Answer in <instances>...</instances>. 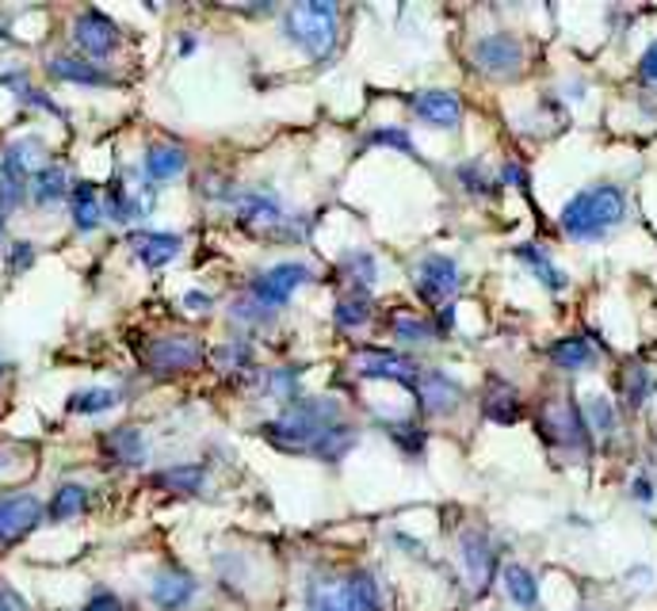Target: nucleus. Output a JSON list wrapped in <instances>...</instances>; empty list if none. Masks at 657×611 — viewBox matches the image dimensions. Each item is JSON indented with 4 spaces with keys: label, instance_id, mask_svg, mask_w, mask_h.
<instances>
[{
    "label": "nucleus",
    "instance_id": "1",
    "mask_svg": "<svg viewBox=\"0 0 657 611\" xmlns=\"http://www.w3.org/2000/svg\"><path fill=\"white\" fill-rule=\"evenodd\" d=\"M337 421H344V409H340L337 398H326V393H303L298 401L283 406L272 421L260 424L257 436L265 439L268 447H275V451L310 459L321 432Z\"/></svg>",
    "mask_w": 657,
    "mask_h": 611
},
{
    "label": "nucleus",
    "instance_id": "2",
    "mask_svg": "<svg viewBox=\"0 0 657 611\" xmlns=\"http://www.w3.org/2000/svg\"><path fill=\"white\" fill-rule=\"evenodd\" d=\"M623 219H627V188L623 184H593V188H582L577 196L566 199L559 226L570 242L589 245L615 234Z\"/></svg>",
    "mask_w": 657,
    "mask_h": 611
},
{
    "label": "nucleus",
    "instance_id": "3",
    "mask_svg": "<svg viewBox=\"0 0 657 611\" xmlns=\"http://www.w3.org/2000/svg\"><path fill=\"white\" fill-rule=\"evenodd\" d=\"M280 31L288 43H295L314 61H329L340 46V8L329 4V0L291 4L280 20Z\"/></svg>",
    "mask_w": 657,
    "mask_h": 611
},
{
    "label": "nucleus",
    "instance_id": "4",
    "mask_svg": "<svg viewBox=\"0 0 657 611\" xmlns=\"http://www.w3.org/2000/svg\"><path fill=\"white\" fill-rule=\"evenodd\" d=\"M539 436L547 439V447L562 455H589L593 451V432L585 424V413L570 393H551L539 406Z\"/></svg>",
    "mask_w": 657,
    "mask_h": 611
},
{
    "label": "nucleus",
    "instance_id": "5",
    "mask_svg": "<svg viewBox=\"0 0 657 611\" xmlns=\"http://www.w3.org/2000/svg\"><path fill=\"white\" fill-rule=\"evenodd\" d=\"M409 283H413L417 298L429 309H444L455 303V295L462 291V268L447 252H424L413 268H409Z\"/></svg>",
    "mask_w": 657,
    "mask_h": 611
},
{
    "label": "nucleus",
    "instance_id": "6",
    "mask_svg": "<svg viewBox=\"0 0 657 611\" xmlns=\"http://www.w3.org/2000/svg\"><path fill=\"white\" fill-rule=\"evenodd\" d=\"M524 61H528V50H524V38L513 35V31H490V35L470 43V66H474V73L490 77V81L520 77Z\"/></svg>",
    "mask_w": 657,
    "mask_h": 611
},
{
    "label": "nucleus",
    "instance_id": "7",
    "mask_svg": "<svg viewBox=\"0 0 657 611\" xmlns=\"http://www.w3.org/2000/svg\"><path fill=\"white\" fill-rule=\"evenodd\" d=\"M306 283H314L310 265H303V260H280V265H272V268H265V272L253 275L249 287H245V295L275 314V309L288 306L291 298L306 287Z\"/></svg>",
    "mask_w": 657,
    "mask_h": 611
},
{
    "label": "nucleus",
    "instance_id": "8",
    "mask_svg": "<svg viewBox=\"0 0 657 611\" xmlns=\"http://www.w3.org/2000/svg\"><path fill=\"white\" fill-rule=\"evenodd\" d=\"M203 355H207V348L199 344L191 332H161V337H153L150 344H145L142 363L150 375L176 378V375L196 371L199 363H203Z\"/></svg>",
    "mask_w": 657,
    "mask_h": 611
},
{
    "label": "nucleus",
    "instance_id": "9",
    "mask_svg": "<svg viewBox=\"0 0 657 611\" xmlns=\"http://www.w3.org/2000/svg\"><path fill=\"white\" fill-rule=\"evenodd\" d=\"M424 363L413 360L409 352H390V348H360L352 355V371L360 378H375V383H394V386H413Z\"/></svg>",
    "mask_w": 657,
    "mask_h": 611
},
{
    "label": "nucleus",
    "instance_id": "10",
    "mask_svg": "<svg viewBox=\"0 0 657 611\" xmlns=\"http://www.w3.org/2000/svg\"><path fill=\"white\" fill-rule=\"evenodd\" d=\"M409 393H413L417 413H421V416H447V413H455V409L462 406V398H467V390H462V386L455 383L447 371L429 367V363H424L421 375L413 378Z\"/></svg>",
    "mask_w": 657,
    "mask_h": 611
},
{
    "label": "nucleus",
    "instance_id": "11",
    "mask_svg": "<svg viewBox=\"0 0 657 611\" xmlns=\"http://www.w3.org/2000/svg\"><path fill=\"white\" fill-rule=\"evenodd\" d=\"M73 46L81 50V58L104 66L119 50V23L107 12H99V8H84L73 20Z\"/></svg>",
    "mask_w": 657,
    "mask_h": 611
},
{
    "label": "nucleus",
    "instance_id": "12",
    "mask_svg": "<svg viewBox=\"0 0 657 611\" xmlns=\"http://www.w3.org/2000/svg\"><path fill=\"white\" fill-rule=\"evenodd\" d=\"M46 520V505L35 493H0V551L20 547Z\"/></svg>",
    "mask_w": 657,
    "mask_h": 611
},
{
    "label": "nucleus",
    "instance_id": "13",
    "mask_svg": "<svg viewBox=\"0 0 657 611\" xmlns=\"http://www.w3.org/2000/svg\"><path fill=\"white\" fill-rule=\"evenodd\" d=\"M226 203H230V211H234V219L242 222V226H257V230H268V234L288 219L280 191L257 188V184H253V188H234V196H230Z\"/></svg>",
    "mask_w": 657,
    "mask_h": 611
},
{
    "label": "nucleus",
    "instance_id": "14",
    "mask_svg": "<svg viewBox=\"0 0 657 611\" xmlns=\"http://www.w3.org/2000/svg\"><path fill=\"white\" fill-rule=\"evenodd\" d=\"M409 111L417 115V122L429 130H459L462 127V96L451 89H421L409 99Z\"/></svg>",
    "mask_w": 657,
    "mask_h": 611
},
{
    "label": "nucleus",
    "instance_id": "15",
    "mask_svg": "<svg viewBox=\"0 0 657 611\" xmlns=\"http://www.w3.org/2000/svg\"><path fill=\"white\" fill-rule=\"evenodd\" d=\"M459 562L478 592L490 589V581L497 577V547L482 528H467L459 536Z\"/></svg>",
    "mask_w": 657,
    "mask_h": 611
},
{
    "label": "nucleus",
    "instance_id": "16",
    "mask_svg": "<svg viewBox=\"0 0 657 611\" xmlns=\"http://www.w3.org/2000/svg\"><path fill=\"white\" fill-rule=\"evenodd\" d=\"M196 597H199V581L180 566L157 569V577H153L150 585V600L157 611H188L196 604Z\"/></svg>",
    "mask_w": 657,
    "mask_h": 611
},
{
    "label": "nucleus",
    "instance_id": "17",
    "mask_svg": "<svg viewBox=\"0 0 657 611\" xmlns=\"http://www.w3.org/2000/svg\"><path fill=\"white\" fill-rule=\"evenodd\" d=\"M130 252L142 268L157 272V268H168L176 257L184 252V237L180 234H165V230H134L127 237Z\"/></svg>",
    "mask_w": 657,
    "mask_h": 611
},
{
    "label": "nucleus",
    "instance_id": "18",
    "mask_svg": "<svg viewBox=\"0 0 657 611\" xmlns=\"http://www.w3.org/2000/svg\"><path fill=\"white\" fill-rule=\"evenodd\" d=\"M46 73L61 84H81V89H112L115 77L104 66L81 58V54H50L46 58Z\"/></svg>",
    "mask_w": 657,
    "mask_h": 611
},
{
    "label": "nucleus",
    "instance_id": "19",
    "mask_svg": "<svg viewBox=\"0 0 657 611\" xmlns=\"http://www.w3.org/2000/svg\"><path fill=\"white\" fill-rule=\"evenodd\" d=\"M99 455L115 467H142L150 459V444H145V432L134 424H119V428H107L99 436Z\"/></svg>",
    "mask_w": 657,
    "mask_h": 611
},
{
    "label": "nucleus",
    "instance_id": "20",
    "mask_svg": "<svg viewBox=\"0 0 657 611\" xmlns=\"http://www.w3.org/2000/svg\"><path fill=\"white\" fill-rule=\"evenodd\" d=\"M188 173V150L176 142H150L142 153V180L153 188H165L168 180Z\"/></svg>",
    "mask_w": 657,
    "mask_h": 611
},
{
    "label": "nucleus",
    "instance_id": "21",
    "mask_svg": "<svg viewBox=\"0 0 657 611\" xmlns=\"http://www.w3.org/2000/svg\"><path fill=\"white\" fill-rule=\"evenodd\" d=\"M547 360L554 363L566 375H577V371H593L600 360V344L589 337V332H570V337H559L554 344H547Z\"/></svg>",
    "mask_w": 657,
    "mask_h": 611
},
{
    "label": "nucleus",
    "instance_id": "22",
    "mask_svg": "<svg viewBox=\"0 0 657 611\" xmlns=\"http://www.w3.org/2000/svg\"><path fill=\"white\" fill-rule=\"evenodd\" d=\"M306 611H352L348 597V577L344 574H314L303 589Z\"/></svg>",
    "mask_w": 657,
    "mask_h": 611
},
{
    "label": "nucleus",
    "instance_id": "23",
    "mask_svg": "<svg viewBox=\"0 0 657 611\" xmlns=\"http://www.w3.org/2000/svg\"><path fill=\"white\" fill-rule=\"evenodd\" d=\"M69 219H73L77 234H96L104 214V191L92 180H77L73 191H69Z\"/></svg>",
    "mask_w": 657,
    "mask_h": 611
},
{
    "label": "nucleus",
    "instance_id": "24",
    "mask_svg": "<svg viewBox=\"0 0 657 611\" xmlns=\"http://www.w3.org/2000/svg\"><path fill=\"white\" fill-rule=\"evenodd\" d=\"M482 416L493 424H516L524 416V398L513 383L505 378H490L482 390Z\"/></svg>",
    "mask_w": 657,
    "mask_h": 611
},
{
    "label": "nucleus",
    "instance_id": "25",
    "mask_svg": "<svg viewBox=\"0 0 657 611\" xmlns=\"http://www.w3.org/2000/svg\"><path fill=\"white\" fill-rule=\"evenodd\" d=\"M360 444V424H352L344 416V421H337V424H329L326 432H321V439L314 444V451H310V459H318V462H344L348 455H352V447Z\"/></svg>",
    "mask_w": 657,
    "mask_h": 611
},
{
    "label": "nucleus",
    "instance_id": "26",
    "mask_svg": "<svg viewBox=\"0 0 657 611\" xmlns=\"http://www.w3.org/2000/svg\"><path fill=\"white\" fill-rule=\"evenodd\" d=\"M513 257L520 260V265H528V272L536 275L539 283H543L547 291H554V295H562V291L570 287V275L562 272L559 265H554L551 257H547V249H539L536 242H524L513 249Z\"/></svg>",
    "mask_w": 657,
    "mask_h": 611
},
{
    "label": "nucleus",
    "instance_id": "27",
    "mask_svg": "<svg viewBox=\"0 0 657 611\" xmlns=\"http://www.w3.org/2000/svg\"><path fill=\"white\" fill-rule=\"evenodd\" d=\"M92 505V493L89 485L81 482H61L54 490L50 505H46V524H69V520H81Z\"/></svg>",
    "mask_w": 657,
    "mask_h": 611
},
{
    "label": "nucleus",
    "instance_id": "28",
    "mask_svg": "<svg viewBox=\"0 0 657 611\" xmlns=\"http://www.w3.org/2000/svg\"><path fill=\"white\" fill-rule=\"evenodd\" d=\"M378 428L386 432V439H390V444L401 451V459H409V462L421 459L424 447H429V428H424L417 416H401V421H378Z\"/></svg>",
    "mask_w": 657,
    "mask_h": 611
},
{
    "label": "nucleus",
    "instance_id": "29",
    "mask_svg": "<svg viewBox=\"0 0 657 611\" xmlns=\"http://www.w3.org/2000/svg\"><path fill=\"white\" fill-rule=\"evenodd\" d=\"M371 317H375V303H371V295H363V291H348V295L337 298V306H332V325H337L340 332H360L371 325Z\"/></svg>",
    "mask_w": 657,
    "mask_h": 611
},
{
    "label": "nucleus",
    "instance_id": "30",
    "mask_svg": "<svg viewBox=\"0 0 657 611\" xmlns=\"http://www.w3.org/2000/svg\"><path fill=\"white\" fill-rule=\"evenodd\" d=\"M69 191H73V184H69L66 165H54V161H46V165L31 176V199H35L38 207L61 203V199H69Z\"/></svg>",
    "mask_w": 657,
    "mask_h": 611
},
{
    "label": "nucleus",
    "instance_id": "31",
    "mask_svg": "<svg viewBox=\"0 0 657 611\" xmlns=\"http://www.w3.org/2000/svg\"><path fill=\"white\" fill-rule=\"evenodd\" d=\"M337 272L348 280V291H363V295H371L378 283V260L371 249H352L340 257Z\"/></svg>",
    "mask_w": 657,
    "mask_h": 611
},
{
    "label": "nucleus",
    "instance_id": "32",
    "mask_svg": "<svg viewBox=\"0 0 657 611\" xmlns=\"http://www.w3.org/2000/svg\"><path fill=\"white\" fill-rule=\"evenodd\" d=\"M501 585H505V597L513 600L516 608H524V611L539 608V577L531 574L528 566H520V562H508V566L501 569Z\"/></svg>",
    "mask_w": 657,
    "mask_h": 611
},
{
    "label": "nucleus",
    "instance_id": "33",
    "mask_svg": "<svg viewBox=\"0 0 657 611\" xmlns=\"http://www.w3.org/2000/svg\"><path fill=\"white\" fill-rule=\"evenodd\" d=\"M386 329H390V337L401 340V344H432V340H439L436 321H432V317L413 314V309H398V314H390Z\"/></svg>",
    "mask_w": 657,
    "mask_h": 611
},
{
    "label": "nucleus",
    "instance_id": "34",
    "mask_svg": "<svg viewBox=\"0 0 657 611\" xmlns=\"http://www.w3.org/2000/svg\"><path fill=\"white\" fill-rule=\"evenodd\" d=\"M203 482H207V470L199 467V462H180V467H168L150 478L153 490H168V493H199Z\"/></svg>",
    "mask_w": 657,
    "mask_h": 611
},
{
    "label": "nucleus",
    "instance_id": "35",
    "mask_svg": "<svg viewBox=\"0 0 657 611\" xmlns=\"http://www.w3.org/2000/svg\"><path fill=\"white\" fill-rule=\"evenodd\" d=\"M654 386H657V378L646 363H627V367L620 371V393H623V401H627V409H643L646 401H650Z\"/></svg>",
    "mask_w": 657,
    "mask_h": 611
},
{
    "label": "nucleus",
    "instance_id": "36",
    "mask_svg": "<svg viewBox=\"0 0 657 611\" xmlns=\"http://www.w3.org/2000/svg\"><path fill=\"white\" fill-rule=\"evenodd\" d=\"M265 393L275 398L280 406H291V401L303 398V367L298 363H283V367H272L265 375Z\"/></svg>",
    "mask_w": 657,
    "mask_h": 611
},
{
    "label": "nucleus",
    "instance_id": "37",
    "mask_svg": "<svg viewBox=\"0 0 657 611\" xmlns=\"http://www.w3.org/2000/svg\"><path fill=\"white\" fill-rule=\"evenodd\" d=\"M344 577H348L352 611H383V585L375 581L371 569H344Z\"/></svg>",
    "mask_w": 657,
    "mask_h": 611
},
{
    "label": "nucleus",
    "instance_id": "38",
    "mask_svg": "<svg viewBox=\"0 0 657 611\" xmlns=\"http://www.w3.org/2000/svg\"><path fill=\"white\" fill-rule=\"evenodd\" d=\"M119 401H122V393L112 390V386H89V390L69 393L66 409L77 416H99V413H107V409L119 406Z\"/></svg>",
    "mask_w": 657,
    "mask_h": 611
},
{
    "label": "nucleus",
    "instance_id": "39",
    "mask_svg": "<svg viewBox=\"0 0 657 611\" xmlns=\"http://www.w3.org/2000/svg\"><path fill=\"white\" fill-rule=\"evenodd\" d=\"M585 413V424L597 439H612L620 432V413H615V401L605 398V393H593L589 401L582 406Z\"/></svg>",
    "mask_w": 657,
    "mask_h": 611
},
{
    "label": "nucleus",
    "instance_id": "40",
    "mask_svg": "<svg viewBox=\"0 0 657 611\" xmlns=\"http://www.w3.org/2000/svg\"><path fill=\"white\" fill-rule=\"evenodd\" d=\"M455 180H459V188L474 199H490V196H497V188H501L497 176H493L482 161H462V165L455 168Z\"/></svg>",
    "mask_w": 657,
    "mask_h": 611
},
{
    "label": "nucleus",
    "instance_id": "41",
    "mask_svg": "<svg viewBox=\"0 0 657 611\" xmlns=\"http://www.w3.org/2000/svg\"><path fill=\"white\" fill-rule=\"evenodd\" d=\"M257 352H253V344L249 340H226L222 348H214L211 352V363L219 371H226V375H234V371H249V367H257Z\"/></svg>",
    "mask_w": 657,
    "mask_h": 611
},
{
    "label": "nucleus",
    "instance_id": "42",
    "mask_svg": "<svg viewBox=\"0 0 657 611\" xmlns=\"http://www.w3.org/2000/svg\"><path fill=\"white\" fill-rule=\"evenodd\" d=\"M363 145H378V150H394V153H406V157H421L413 145V134H409L406 127H398V122H390V127H375L367 138H363Z\"/></svg>",
    "mask_w": 657,
    "mask_h": 611
},
{
    "label": "nucleus",
    "instance_id": "43",
    "mask_svg": "<svg viewBox=\"0 0 657 611\" xmlns=\"http://www.w3.org/2000/svg\"><path fill=\"white\" fill-rule=\"evenodd\" d=\"M35 245L31 242H12L8 245V257H4V272L8 275H23V272H31V265H35Z\"/></svg>",
    "mask_w": 657,
    "mask_h": 611
},
{
    "label": "nucleus",
    "instance_id": "44",
    "mask_svg": "<svg viewBox=\"0 0 657 611\" xmlns=\"http://www.w3.org/2000/svg\"><path fill=\"white\" fill-rule=\"evenodd\" d=\"M230 317H234V321H245V325H268L275 314L260 303H253L249 295H242V298H234V306H230Z\"/></svg>",
    "mask_w": 657,
    "mask_h": 611
},
{
    "label": "nucleus",
    "instance_id": "45",
    "mask_svg": "<svg viewBox=\"0 0 657 611\" xmlns=\"http://www.w3.org/2000/svg\"><path fill=\"white\" fill-rule=\"evenodd\" d=\"M497 184H501V188L528 191V168H524L520 161H505V165H501V173H497Z\"/></svg>",
    "mask_w": 657,
    "mask_h": 611
},
{
    "label": "nucleus",
    "instance_id": "46",
    "mask_svg": "<svg viewBox=\"0 0 657 611\" xmlns=\"http://www.w3.org/2000/svg\"><path fill=\"white\" fill-rule=\"evenodd\" d=\"M638 81L657 89V38L643 50V58H638Z\"/></svg>",
    "mask_w": 657,
    "mask_h": 611
},
{
    "label": "nucleus",
    "instance_id": "47",
    "mask_svg": "<svg viewBox=\"0 0 657 611\" xmlns=\"http://www.w3.org/2000/svg\"><path fill=\"white\" fill-rule=\"evenodd\" d=\"M81 611H127V604H122V600L115 597L112 589H96L89 597V604H84Z\"/></svg>",
    "mask_w": 657,
    "mask_h": 611
},
{
    "label": "nucleus",
    "instance_id": "48",
    "mask_svg": "<svg viewBox=\"0 0 657 611\" xmlns=\"http://www.w3.org/2000/svg\"><path fill=\"white\" fill-rule=\"evenodd\" d=\"M631 497H635V501H643V505H650V501L657 497V490H654V478L638 474L635 482H631Z\"/></svg>",
    "mask_w": 657,
    "mask_h": 611
},
{
    "label": "nucleus",
    "instance_id": "49",
    "mask_svg": "<svg viewBox=\"0 0 657 611\" xmlns=\"http://www.w3.org/2000/svg\"><path fill=\"white\" fill-rule=\"evenodd\" d=\"M211 303H214V298L203 295V291H188V295H184V306H188V309H211Z\"/></svg>",
    "mask_w": 657,
    "mask_h": 611
},
{
    "label": "nucleus",
    "instance_id": "50",
    "mask_svg": "<svg viewBox=\"0 0 657 611\" xmlns=\"http://www.w3.org/2000/svg\"><path fill=\"white\" fill-rule=\"evenodd\" d=\"M0 611H27V608H23V600L15 597L12 589H4V585H0Z\"/></svg>",
    "mask_w": 657,
    "mask_h": 611
},
{
    "label": "nucleus",
    "instance_id": "51",
    "mask_svg": "<svg viewBox=\"0 0 657 611\" xmlns=\"http://www.w3.org/2000/svg\"><path fill=\"white\" fill-rule=\"evenodd\" d=\"M199 50V38L191 35V31H184L180 35V43H176V54H180V58H191V54Z\"/></svg>",
    "mask_w": 657,
    "mask_h": 611
},
{
    "label": "nucleus",
    "instance_id": "52",
    "mask_svg": "<svg viewBox=\"0 0 657 611\" xmlns=\"http://www.w3.org/2000/svg\"><path fill=\"white\" fill-rule=\"evenodd\" d=\"M0 237H4V214H0Z\"/></svg>",
    "mask_w": 657,
    "mask_h": 611
},
{
    "label": "nucleus",
    "instance_id": "53",
    "mask_svg": "<svg viewBox=\"0 0 657 611\" xmlns=\"http://www.w3.org/2000/svg\"><path fill=\"white\" fill-rule=\"evenodd\" d=\"M0 375H4V360H0Z\"/></svg>",
    "mask_w": 657,
    "mask_h": 611
}]
</instances>
